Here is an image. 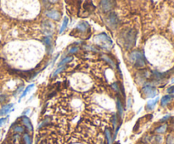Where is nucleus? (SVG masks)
I'll return each mask as SVG.
<instances>
[{
    "label": "nucleus",
    "instance_id": "bb28decb",
    "mask_svg": "<svg viewBox=\"0 0 174 144\" xmlns=\"http://www.w3.org/2000/svg\"><path fill=\"white\" fill-rule=\"evenodd\" d=\"M77 50H78V48H71V49H70V51H69V52H70L71 54H73V53H76Z\"/></svg>",
    "mask_w": 174,
    "mask_h": 144
},
{
    "label": "nucleus",
    "instance_id": "6e6552de",
    "mask_svg": "<svg viewBox=\"0 0 174 144\" xmlns=\"http://www.w3.org/2000/svg\"><path fill=\"white\" fill-rule=\"evenodd\" d=\"M158 100H159V98H155V99H151V100L149 101L148 103H147V106H146V109H147L148 111L154 109L155 107H156V103H157V102H158Z\"/></svg>",
    "mask_w": 174,
    "mask_h": 144
},
{
    "label": "nucleus",
    "instance_id": "20e7f679",
    "mask_svg": "<svg viewBox=\"0 0 174 144\" xmlns=\"http://www.w3.org/2000/svg\"><path fill=\"white\" fill-rule=\"evenodd\" d=\"M142 92H143V93L145 94V96L148 97V98H154L157 93L156 89L154 86H150V85L144 86L142 88Z\"/></svg>",
    "mask_w": 174,
    "mask_h": 144
},
{
    "label": "nucleus",
    "instance_id": "423d86ee",
    "mask_svg": "<svg viewBox=\"0 0 174 144\" xmlns=\"http://www.w3.org/2000/svg\"><path fill=\"white\" fill-rule=\"evenodd\" d=\"M100 3H101V7L104 10V11H110L115 7L116 3L113 1H101Z\"/></svg>",
    "mask_w": 174,
    "mask_h": 144
},
{
    "label": "nucleus",
    "instance_id": "393cba45",
    "mask_svg": "<svg viewBox=\"0 0 174 144\" xmlns=\"http://www.w3.org/2000/svg\"><path fill=\"white\" fill-rule=\"evenodd\" d=\"M6 122V119L5 118H1L0 119V127L3 126V124H5Z\"/></svg>",
    "mask_w": 174,
    "mask_h": 144
},
{
    "label": "nucleus",
    "instance_id": "412c9836",
    "mask_svg": "<svg viewBox=\"0 0 174 144\" xmlns=\"http://www.w3.org/2000/svg\"><path fill=\"white\" fill-rule=\"evenodd\" d=\"M103 58H104V59H105V60H106V61H107V62L111 65V66H115V63H114V62L110 58L108 57V56H106V55H103Z\"/></svg>",
    "mask_w": 174,
    "mask_h": 144
},
{
    "label": "nucleus",
    "instance_id": "f8f14e48",
    "mask_svg": "<svg viewBox=\"0 0 174 144\" xmlns=\"http://www.w3.org/2000/svg\"><path fill=\"white\" fill-rule=\"evenodd\" d=\"M76 28L78 29L79 31L84 32V31H86L87 30V28H88V24H87V22H81V23H79V24L77 25V27H76Z\"/></svg>",
    "mask_w": 174,
    "mask_h": 144
},
{
    "label": "nucleus",
    "instance_id": "7ed1b4c3",
    "mask_svg": "<svg viewBox=\"0 0 174 144\" xmlns=\"http://www.w3.org/2000/svg\"><path fill=\"white\" fill-rule=\"evenodd\" d=\"M124 40H125V45L127 48H131L132 47H133L136 41V31L134 30H130L127 31L124 37Z\"/></svg>",
    "mask_w": 174,
    "mask_h": 144
},
{
    "label": "nucleus",
    "instance_id": "c756f323",
    "mask_svg": "<svg viewBox=\"0 0 174 144\" xmlns=\"http://www.w3.org/2000/svg\"><path fill=\"white\" fill-rule=\"evenodd\" d=\"M113 88L116 90V91H118L119 89H118V86H117V83H114L113 84Z\"/></svg>",
    "mask_w": 174,
    "mask_h": 144
},
{
    "label": "nucleus",
    "instance_id": "f03ea898",
    "mask_svg": "<svg viewBox=\"0 0 174 144\" xmlns=\"http://www.w3.org/2000/svg\"><path fill=\"white\" fill-rule=\"evenodd\" d=\"M95 42L102 48H109L112 46V41L111 39L105 34V33H101L98 36L95 37Z\"/></svg>",
    "mask_w": 174,
    "mask_h": 144
},
{
    "label": "nucleus",
    "instance_id": "b1692460",
    "mask_svg": "<svg viewBox=\"0 0 174 144\" xmlns=\"http://www.w3.org/2000/svg\"><path fill=\"white\" fill-rule=\"evenodd\" d=\"M63 69H64V65H63V66H61L60 68H59L58 70H56V71H55V73H54V74L52 75V76H55V75H56L57 74H59V73L61 71H62Z\"/></svg>",
    "mask_w": 174,
    "mask_h": 144
},
{
    "label": "nucleus",
    "instance_id": "9b49d317",
    "mask_svg": "<svg viewBox=\"0 0 174 144\" xmlns=\"http://www.w3.org/2000/svg\"><path fill=\"white\" fill-rule=\"evenodd\" d=\"M105 138H106V142H107V144H112V142H113V139H112V137H111V132L110 129H106L105 131Z\"/></svg>",
    "mask_w": 174,
    "mask_h": 144
},
{
    "label": "nucleus",
    "instance_id": "6ab92c4d",
    "mask_svg": "<svg viewBox=\"0 0 174 144\" xmlns=\"http://www.w3.org/2000/svg\"><path fill=\"white\" fill-rule=\"evenodd\" d=\"M24 141H25V143L26 144H32L31 139V137H30V136L28 134H25L24 135Z\"/></svg>",
    "mask_w": 174,
    "mask_h": 144
},
{
    "label": "nucleus",
    "instance_id": "0eeeda50",
    "mask_svg": "<svg viewBox=\"0 0 174 144\" xmlns=\"http://www.w3.org/2000/svg\"><path fill=\"white\" fill-rule=\"evenodd\" d=\"M46 14H47L48 17L51 18V19H53L55 20H58L59 19V17H60V14L59 13L58 11H56V10H50V11L47 12Z\"/></svg>",
    "mask_w": 174,
    "mask_h": 144
},
{
    "label": "nucleus",
    "instance_id": "39448f33",
    "mask_svg": "<svg viewBox=\"0 0 174 144\" xmlns=\"http://www.w3.org/2000/svg\"><path fill=\"white\" fill-rule=\"evenodd\" d=\"M107 22L111 28H116L119 24V19L115 13H111L107 17Z\"/></svg>",
    "mask_w": 174,
    "mask_h": 144
},
{
    "label": "nucleus",
    "instance_id": "2f4dec72",
    "mask_svg": "<svg viewBox=\"0 0 174 144\" xmlns=\"http://www.w3.org/2000/svg\"><path fill=\"white\" fill-rule=\"evenodd\" d=\"M7 144H9V143H7Z\"/></svg>",
    "mask_w": 174,
    "mask_h": 144
},
{
    "label": "nucleus",
    "instance_id": "1a4fd4ad",
    "mask_svg": "<svg viewBox=\"0 0 174 144\" xmlns=\"http://www.w3.org/2000/svg\"><path fill=\"white\" fill-rule=\"evenodd\" d=\"M13 106H14L13 103H10V104H7V105L3 106V107L0 109V116L8 114V113L10 111V109L13 108Z\"/></svg>",
    "mask_w": 174,
    "mask_h": 144
},
{
    "label": "nucleus",
    "instance_id": "7c9ffc66",
    "mask_svg": "<svg viewBox=\"0 0 174 144\" xmlns=\"http://www.w3.org/2000/svg\"><path fill=\"white\" fill-rule=\"evenodd\" d=\"M28 112H30V109H27L24 112H23V115H27L28 114Z\"/></svg>",
    "mask_w": 174,
    "mask_h": 144
},
{
    "label": "nucleus",
    "instance_id": "a211bd4d",
    "mask_svg": "<svg viewBox=\"0 0 174 144\" xmlns=\"http://www.w3.org/2000/svg\"><path fill=\"white\" fill-rule=\"evenodd\" d=\"M166 128H167L166 125H162V126H160V127H158L157 129L156 130V132H157V133H164L166 130Z\"/></svg>",
    "mask_w": 174,
    "mask_h": 144
},
{
    "label": "nucleus",
    "instance_id": "5701e85b",
    "mask_svg": "<svg viewBox=\"0 0 174 144\" xmlns=\"http://www.w3.org/2000/svg\"><path fill=\"white\" fill-rule=\"evenodd\" d=\"M14 131L15 132H19V133H21L24 131V129L21 127V126H15V129H14Z\"/></svg>",
    "mask_w": 174,
    "mask_h": 144
},
{
    "label": "nucleus",
    "instance_id": "4be33fe9",
    "mask_svg": "<svg viewBox=\"0 0 174 144\" xmlns=\"http://www.w3.org/2000/svg\"><path fill=\"white\" fill-rule=\"evenodd\" d=\"M44 43H46L47 46H51V43H52V40H51V37H44Z\"/></svg>",
    "mask_w": 174,
    "mask_h": 144
},
{
    "label": "nucleus",
    "instance_id": "9d476101",
    "mask_svg": "<svg viewBox=\"0 0 174 144\" xmlns=\"http://www.w3.org/2000/svg\"><path fill=\"white\" fill-rule=\"evenodd\" d=\"M22 122L24 123V125L26 126L27 129L29 131H32L33 130L32 124H31V120H30L28 117H23L22 118Z\"/></svg>",
    "mask_w": 174,
    "mask_h": 144
},
{
    "label": "nucleus",
    "instance_id": "c85d7f7f",
    "mask_svg": "<svg viewBox=\"0 0 174 144\" xmlns=\"http://www.w3.org/2000/svg\"><path fill=\"white\" fill-rule=\"evenodd\" d=\"M170 118V115H166V116H165V117H163L161 120H160V121H165V120H166L167 119H169Z\"/></svg>",
    "mask_w": 174,
    "mask_h": 144
},
{
    "label": "nucleus",
    "instance_id": "a878e982",
    "mask_svg": "<svg viewBox=\"0 0 174 144\" xmlns=\"http://www.w3.org/2000/svg\"><path fill=\"white\" fill-rule=\"evenodd\" d=\"M167 92L168 93H174V86H171L167 89Z\"/></svg>",
    "mask_w": 174,
    "mask_h": 144
},
{
    "label": "nucleus",
    "instance_id": "ddd939ff",
    "mask_svg": "<svg viewBox=\"0 0 174 144\" xmlns=\"http://www.w3.org/2000/svg\"><path fill=\"white\" fill-rule=\"evenodd\" d=\"M116 106H117V109H118V114L120 117H122L123 115V108H122V105H121V103L120 102L119 99H117L116 101Z\"/></svg>",
    "mask_w": 174,
    "mask_h": 144
},
{
    "label": "nucleus",
    "instance_id": "2eb2a0df",
    "mask_svg": "<svg viewBox=\"0 0 174 144\" xmlns=\"http://www.w3.org/2000/svg\"><path fill=\"white\" fill-rule=\"evenodd\" d=\"M68 21H69V19L67 17H65L64 18V20H63V23H62V26H61V28L59 30V33H62L66 27H67V25H68Z\"/></svg>",
    "mask_w": 174,
    "mask_h": 144
},
{
    "label": "nucleus",
    "instance_id": "aec40b11",
    "mask_svg": "<svg viewBox=\"0 0 174 144\" xmlns=\"http://www.w3.org/2000/svg\"><path fill=\"white\" fill-rule=\"evenodd\" d=\"M166 144H174V137L169 135L166 138Z\"/></svg>",
    "mask_w": 174,
    "mask_h": 144
},
{
    "label": "nucleus",
    "instance_id": "f257e3e1",
    "mask_svg": "<svg viewBox=\"0 0 174 144\" xmlns=\"http://www.w3.org/2000/svg\"><path fill=\"white\" fill-rule=\"evenodd\" d=\"M130 59L137 68H143L145 66V57L139 51H134L130 54Z\"/></svg>",
    "mask_w": 174,
    "mask_h": 144
},
{
    "label": "nucleus",
    "instance_id": "f3484780",
    "mask_svg": "<svg viewBox=\"0 0 174 144\" xmlns=\"http://www.w3.org/2000/svg\"><path fill=\"white\" fill-rule=\"evenodd\" d=\"M72 57H66V58H65L61 62H59V66H63V65H66V64H67V63H69V62H71L72 60Z\"/></svg>",
    "mask_w": 174,
    "mask_h": 144
},
{
    "label": "nucleus",
    "instance_id": "4468645a",
    "mask_svg": "<svg viewBox=\"0 0 174 144\" xmlns=\"http://www.w3.org/2000/svg\"><path fill=\"white\" fill-rule=\"evenodd\" d=\"M172 99V97L170 95H166L161 98V105L162 106H166Z\"/></svg>",
    "mask_w": 174,
    "mask_h": 144
},
{
    "label": "nucleus",
    "instance_id": "dca6fc26",
    "mask_svg": "<svg viewBox=\"0 0 174 144\" xmlns=\"http://www.w3.org/2000/svg\"><path fill=\"white\" fill-rule=\"evenodd\" d=\"M33 86H34V84H31V85H29L28 86H27V88H26V89L24 90L23 93L21 94V96H20V100H19V102L20 101V99H21V98H22L23 97H25V96H26V95L27 94V92H29V91L31 90V88H33Z\"/></svg>",
    "mask_w": 174,
    "mask_h": 144
},
{
    "label": "nucleus",
    "instance_id": "cd10ccee",
    "mask_svg": "<svg viewBox=\"0 0 174 144\" xmlns=\"http://www.w3.org/2000/svg\"><path fill=\"white\" fill-rule=\"evenodd\" d=\"M113 126H114V128H116V115H114V118H113Z\"/></svg>",
    "mask_w": 174,
    "mask_h": 144
}]
</instances>
